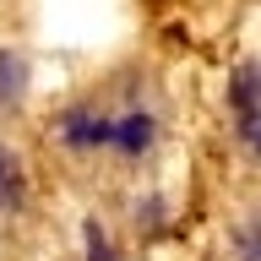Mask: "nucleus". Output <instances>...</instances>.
Returning a JSON list of instances; mask_svg holds the SVG:
<instances>
[{
	"label": "nucleus",
	"mask_w": 261,
	"mask_h": 261,
	"mask_svg": "<svg viewBox=\"0 0 261 261\" xmlns=\"http://www.w3.org/2000/svg\"><path fill=\"white\" fill-rule=\"evenodd\" d=\"M22 87H28V65L16 60V55H6V49H0V103H16V98H22Z\"/></svg>",
	"instance_id": "4"
},
{
	"label": "nucleus",
	"mask_w": 261,
	"mask_h": 261,
	"mask_svg": "<svg viewBox=\"0 0 261 261\" xmlns=\"http://www.w3.org/2000/svg\"><path fill=\"white\" fill-rule=\"evenodd\" d=\"M22 196V174H16V158L0 147V201H16Z\"/></svg>",
	"instance_id": "5"
},
{
	"label": "nucleus",
	"mask_w": 261,
	"mask_h": 261,
	"mask_svg": "<svg viewBox=\"0 0 261 261\" xmlns=\"http://www.w3.org/2000/svg\"><path fill=\"white\" fill-rule=\"evenodd\" d=\"M240 130H245V142L261 152V109H250V114H240Z\"/></svg>",
	"instance_id": "6"
},
{
	"label": "nucleus",
	"mask_w": 261,
	"mask_h": 261,
	"mask_svg": "<svg viewBox=\"0 0 261 261\" xmlns=\"http://www.w3.org/2000/svg\"><path fill=\"white\" fill-rule=\"evenodd\" d=\"M234 109H240V114L261 109V65H245V71H234Z\"/></svg>",
	"instance_id": "3"
},
{
	"label": "nucleus",
	"mask_w": 261,
	"mask_h": 261,
	"mask_svg": "<svg viewBox=\"0 0 261 261\" xmlns=\"http://www.w3.org/2000/svg\"><path fill=\"white\" fill-rule=\"evenodd\" d=\"M109 136H114V120H98L87 109H76L65 120V142L71 147H98V142H109Z\"/></svg>",
	"instance_id": "1"
},
{
	"label": "nucleus",
	"mask_w": 261,
	"mask_h": 261,
	"mask_svg": "<svg viewBox=\"0 0 261 261\" xmlns=\"http://www.w3.org/2000/svg\"><path fill=\"white\" fill-rule=\"evenodd\" d=\"M120 152H147V142H152V120L147 114H125V120H114V136H109Z\"/></svg>",
	"instance_id": "2"
}]
</instances>
